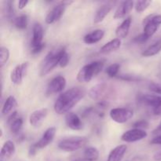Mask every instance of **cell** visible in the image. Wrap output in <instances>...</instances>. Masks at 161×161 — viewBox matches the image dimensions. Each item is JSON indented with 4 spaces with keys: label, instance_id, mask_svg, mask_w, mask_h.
<instances>
[{
    "label": "cell",
    "instance_id": "13",
    "mask_svg": "<svg viewBox=\"0 0 161 161\" xmlns=\"http://www.w3.org/2000/svg\"><path fill=\"white\" fill-rule=\"evenodd\" d=\"M23 123L24 121L22 117L18 116V113L16 111L11 113V115L8 118L7 120V124H9L10 131L14 135H18L20 133L22 129V127H23Z\"/></svg>",
    "mask_w": 161,
    "mask_h": 161
},
{
    "label": "cell",
    "instance_id": "46",
    "mask_svg": "<svg viewBox=\"0 0 161 161\" xmlns=\"http://www.w3.org/2000/svg\"><path fill=\"white\" fill-rule=\"evenodd\" d=\"M1 161H3V160H1Z\"/></svg>",
    "mask_w": 161,
    "mask_h": 161
},
{
    "label": "cell",
    "instance_id": "3",
    "mask_svg": "<svg viewBox=\"0 0 161 161\" xmlns=\"http://www.w3.org/2000/svg\"><path fill=\"white\" fill-rule=\"evenodd\" d=\"M103 68L104 62L102 61H95L86 64L79 71L76 76L77 81L80 83H88L98 75Z\"/></svg>",
    "mask_w": 161,
    "mask_h": 161
},
{
    "label": "cell",
    "instance_id": "42",
    "mask_svg": "<svg viewBox=\"0 0 161 161\" xmlns=\"http://www.w3.org/2000/svg\"><path fill=\"white\" fill-rule=\"evenodd\" d=\"M153 135H156V136H157V135H161V122L160 123V124L154 129L153 131Z\"/></svg>",
    "mask_w": 161,
    "mask_h": 161
},
{
    "label": "cell",
    "instance_id": "17",
    "mask_svg": "<svg viewBox=\"0 0 161 161\" xmlns=\"http://www.w3.org/2000/svg\"><path fill=\"white\" fill-rule=\"evenodd\" d=\"M139 100L142 103L153 108L161 105V96L157 94H144L139 97Z\"/></svg>",
    "mask_w": 161,
    "mask_h": 161
},
{
    "label": "cell",
    "instance_id": "44",
    "mask_svg": "<svg viewBox=\"0 0 161 161\" xmlns=\"http://www.w3.org/2000/svg\"><path fill=\"white\" fill-rule=\"evenodd\" d=\"M153 160L155 161H161V150L157 152L153 155Z\"/></svg>",
    "mask_w": 161,
    "mask_h": 161
},
{
    "label": "cell",
    "instance_id": "8",
    "mask_svg": "<svg viewBox=\"0 0 161 161\" xmlns=\"http://www.w3.org/2000/svg\"><path fill=\"white\" fill-rule=\"evenodd\" d=\"M29 63L28 61L23 62L20 64H17L10 74V80L14 84L19 85L22 83L24 78L26 75L27 72H28Z\"/></svg>",
    "mask_w": 161,
    "mask_h": 161
},
{
    "label": "cell",
    "instance_id": "34",
    "mask_svg": "<svg viewBox=\"0 0 161 161\" xmlns=\"http://www.w3.org/2000/svg\"><path fill=\"white\" fill-rule=\"evenodd\" d=\"M149 88L152 92L155 93L156 94H159V95L161 96V83H152L149 84Z\"/></svg>",
    "mask_w": 161,
    "mask_h": 161
},
{
    "label": "cell",
    "instance_id": "5",
    "mask_svg": "<svg viewBox=\"0 0 161 161\" xmlns=\"http://www.w3.org/2000/svg\"><path fill=\"white\" fill-rule=\"evenodd\" d=\"M143 33L148 38H151L158 29L161 25V14H151L146 17L143 20Z\"/></svg>",
    "mask_w": 161,
    "mask_h": 161
},
{
    "label": "cell",
    "instance_id": "18",
    "mask_svg": "<svg viewBox=\"0 0 161 161\" xmlns=\"http://www.w3.org/2000/svg\"><path fill=\"white\" fill-rule=\"evenodd\" d=\"M105 36V31L102 29H96L88 33L83 37V42L88 45H92L98 42Z\"/></svg>",
    "mask_w": 161,
    "mask_h": 161
},
{
    "label": "cell",
    "instance_id": "35",
    "mask_svg": "<svg viewBox=\"0 0 161 161\" xmlns=\"http://www.w3.org/2000/svg\"><path fill=\"white\" fill-rule=\"evenodd\" d=\"M69 55L67 52L64 53L62 57H61V60H60L59 62V66L61 68H65L66 66L69 64Z\"/></svg>",
    "mask_w": 161,
    "mask_h": 161
},
{
    "label": "cell",
    "instance_id": "36",
    "mask_svg": "<svg viewBox=\"0 0 161 161\" xmlns=\"http://www.w3.org/2000/svg\"><path fill=\"white\" fill-rule=\"evenodd\" d=\"M14 6H13V3L11 1L6 2V15L9 18H12L14 17Z\"/></svg>",
    "mask_w": 161,
    "mask_h": 161
},
{
    "label": "cell",
    "instance_id": "6",
    "mask_svg": "<svg viewBox=\"0 0 161 161\" xmlns=\"http://www.w3.org/2000/svg\"><path fill=\"white\" fill-rule=\"evenodd\" d=\"M109 116L117 124H124L133 117L134 112L127 108H114L110 110Z\"/></svg>",
    "mask_w": 161,
    "mask_h": 161
},
{
    "label": "cell",
    "instance_id": "30",
    "mask_svg": "<svg viewBox=\"0 0 161 161\" xmlns=\"http://www.w3.org/2000/svg\"><path fill=\"white\" fill-rule=\"evenodd\" d=\"M9 58V49L5 47H2L0 48V67L3 68L7 63Z\"/></svg>",
    "mask_w": 161,
    "mask_h": 161
},
{
    "label": "cell",
    "instance_id": "24",
    "mask_svg": "<svg viewBox=\"0 0 161 161\" xmlns=\"http://www.w3.org/2000/svg\"><path fill=\"white\" fill-rule=\"evenodd\" d=\"M112 9V6L109 4H105L101 6L96 12L95 16L94 18V24H99L104 20L107 15L109 14V12Z\"/></svg>",
    "mask_w": 161,
    "mask_h": 161
},
{
    "label": "cell",
    "instance_id": "10",
    "mask_svg": "<svg viewBox=\"0 0 161 161\" xmlns=\"http://www.w3.org/2000/svg\"><path fill=\"white\" fill-rule=\"evenodd\" d=\"M147 132L140 129L133 128L124 132L121 136V140L127 143L136 142L147 137Z\"/></svg>",
    "mask_w": 161,
    "mask_h": 161
},
{
    "label": "cell",
    "instance_id": "4",
    "mask_svg": "<svg viewBox=\"0 0 161 161\" xmlns=\"http://www.w3.org/2000/svg\"><path fill=\"white\" fill-rule=\"evenodd\" d=\"M86 137L74 136L61 139L58 142V148L64 152H75L79 150L87 143Z\"/></svg>",
    "mask_w": 161,
    "mask_h": 161
},
{
    "label": "cell",
    "instance_id": "1",
    "mask_svg": "<svg viewBox=\"0 0 161 161\" xmlns=\"http://www.w3.org/2000/svg\"><path fill=\"white\" fill-rule=\"evenodd\" d=\"M85 91L81 87H72L61 93L54 103V111L57 114H67L84 97Z\"/></svg>",
    "mask_w": 161,
    "mask_h": 161
},
{
    "label": "cell",
    "instance_id": "45",
    "mask_svg": "<svg viewBox=\"0 0 161 161\" xmlns=\"http://www.w3.org/2000/svg\"><path fill=\"white\" fill-rule=\"evenodd\" d=\"M74 161H83V160H80V159H77V160H74Z\"/></svg>",
    "mask_w": 161,
    "mask_h": 161
},
{
    "label": "cell",
    "instance_id": "40",
    "mask_svg": "<svg viewBox=\"0 0 161 161\" xmlns=\"http://www.w3.org/2000/svg\"><path fill=\"white\" fill-rule=\"evenodd\" d=\"M151 144L153 145H161V135H157L154 137L150 142Z\"/></svg>",
    "mask_w": 161,
    "mask_h": 161
},
{
    "label": "cell",
    "instance_id": "27",
    "mask_svg": "<svg viewBox=\"0 0 161 161\" xmlns=\"http://www.w3.org/2000/svg\"><path fill=\"white\" fill-rule=\"evenodd\" d=\"M99 158V151L95 147H88L83 152V159L86 161H96Z\"/></svg>",
    "mask_w": 161,
    "mask_h": 161
},
{
    "label": "cell",
    "instance_id": "9",
    "mask_svg": "<svg viewBox=\"0 0 161 161\" xmlns=\"http://www.w3.org/2000/svg\"><path fill=\"white\" fill-rule=\"evenodd\" d=\"M68 4H69V3H64H64H61L56 5L54 7L52 8L51 10L47 14V17H46V23L50 25V24H53L59 20L64 14Z\"/></svg>",
    "mask_w": 161,
    "mask_h": 161
},
{
    "label": "cell",
    "instance_id": "41",
    "mask_svg": "<svg viewBox=\"0 0 161 161\" xmlns=\"http://www.w3.org/2000/svg\"><path fill=\"white\" fill-rule=\"evenodd\" d=\"M28 4V1H27V0H20V1L18 2V9H25Z\"/></svg>",
    "mask_w": 161,
    "mask_h": 161
},
{
    "label": "cell",
    "instance_id": "28",
    "mask_svg": "<svg viewBox=\"0 0 161 161\" xmlns=\"http://www.w3.org/2000/svg\"><path fill=\"white\" fill-rule=\"evenodd\" d=\"M14 25L19 30L26 29L28 27V16L25 14H22V15L14 18Z\"/></svg>",
    "mask_w": 161,
    "mask_h": 161
},
{
    "label": "cell",
    "instance_id": "31",
    "mask_svg": "<svg viewBox=\"0 0 161 161\" xmlns=\"http://www.w3.org/2000/svg\"><path fill=\"white\" fill-rule=\"evenodd\" d=\"M151 4L150 1H138L135 3V10L138 13H142L147 9Z\"/></svg>",
    "mask_w": 161,
    "mask_h": 161
},
{
    "label": "cell",
    "instance_id": "43",
    "mask_svg": "<svg viewBox=\"0 0 161 161\" xmlns=\"http://www.w3.org/2000/svg\"><path fill=\"white\" fill-rule=\"evenodd\" d=\"M153 114L156 116H161V105L157 108H153Z\"/></svg>",
    "mask_w": 161,
    "mask_h": 161
},
{
    "label": "cell",
    "instance_id": "33",
    "mask_svg": "<svg viewBox=\"0 0 161 161\" xmlns=\"http://www.w3.org/2000/svg\"><path fill=\"white\" fill-rule=\"evenodd\" d=\"M118 79L119 80H124V81H129V82H135V81H139L141 80V78L137 75H128V74H126V75H119V76H117Z\"/></svg>",
    "mask_w": 161,
    "mask_h": 161
},
{
    "label": "cell",
    "instance_id": "14",
    "mask_svg": "<svg viewBox=\"0 0 161 161\" xmlns=\"http://www.w3.org/2000/svg\"><path fill=\"white\" fill-rule=\"evenodd\" d=\"M48 114V109L42 108L33 112L29 116V123L33 127H39L42 125Z\"/></svg>",
    "mask_w": 161,
    "mask_h": 161
},
{
    "label": "cell",
    "instance_id": "32",
    "mask_svg": "<svg viewBox=\"0 0 161 161\" xmlns=\"http://www.w3.org/2000/svg\"><path fill=\"white\" fill-rule=\"evenodd\" d=\"M149 127V124L148 121L145 120V119H141V120L136 121L134 123L133 127L136 129H140V130H145V129H148Z\"/></svg>",
    "mask_w": 161,
    "mask_h": 161
},
{
    "label": "cell",
    "instance_id": "38",
    "mask_svg": "<svg viewBox=\"0 0 161 161\" xmlns=\"http://www.w3.org/2000/svg\"><path fill=\"white\" fill-rule=\"evenodd\" d=\"M45 43L42 42L40 45L31 47V53H32V54H37V53H39L40 52H42V50H43L44 48H45Z\"/></svg>",
    "mask_w": 161,
    "mask_h": 161
},
{
    "label": "cell",
    "instance_id": "22",
    "mask_svg": "<svg viewBox=\"0 0 161 161\" xmlns=\"http://www.w3.org/2000/svg\"><path fill=\"white\" fill-rule=\"evenodd\" d=\"M17 105H18V104H17V99L14 96H9L3 104V108H2V114L3 116H6V115L11 113L12 112L14 113V110L17 108Z\"/></svg>",
    "mask_w": 161,
    "mask_h": 161
},
{
    "label": "cell",
    "instance_id": "2",
    "mask_svg": "<svg viewBox=\"0 0 161 161\" xmlns=\"http://www.w3.org/2000/svg\"><path fill=\"white\" fill-rule=\"evenodd\" d=\"M66 52L64 47H61L49 52L42 61L39 68V75L41 77L46 76L50 73L57 65H59L61 57Z\"/></svg>",
    "mask_w": 161,
    "mask_h": 161
},
{
    "label": "cell",
    "instance_id": "37",
    "mask_svg": "<svg viewBox=\"0 0 161 161\" xmlns=\"http://www.w3.org/2000/svg\"><path fill=\"white\" fill-rule=\"evenodd\" d=\"M148 39H149V38H148L144 33H142V34L138 35V36L134 38L133 42H135V43H143V42H146Z\"/></svg>",
    "mask_w": 161,
    "mask_h": 161
},
{
    "label": "cell",
    "instance_id": "20",
    "mask_svg": "<svg viewBox=\"0 0 161 161\" xmlns=\"http://www.w3.org/2000/svg\"><path fill=\"white\" fill-rule=\"evenodd\" d=\"M43 39V28L39 23H36L32 28V40L31 47H36L42 43Z\"/></svg>",
    "mask_w": 161,
    "mask_h": 161
},
{
    "label": "cell",
    "instance_id": "15",
    "mask_svg": "<svg viewBox=\"0 0 161 161\" xmlns=\"http://www.w3.org/2000/svg\"><path fill=\"white\" fill-rule=\"evenodd\" d=\"M65 124L69 128L73 130H82L83 127V124L81 119L76 113L73 112H69L65 115Z\"/></svg>",
    "mask_w": 161,
    "mask_h": 161
},
{
    "label": "cell",
    "instance_id": "39",
    "mask_svg": "<svg viewBox=\"0 0 161 161\" xmlns=\"http://www.w3.org/2000/svg\"><path fill=\"white\" fill-rule=\"evenodd\" d=\"M37 150H38V149L36 147V146H35L34 144H33L32 146H30L29 150H28V155H29V157H34V156L36 154V153H37Z\"/></svg>",
    "mask_w": 161,
    "mask_h": 161
},
{
    "label": "cell",
    "instance_id": "26",
    "mask_svg": "<svg viewBox=\"0 0 161 161\" xmlns=\"http://www.w3.org/2000/svg\"><path fill=\"white\" fill-rule=\"evenodd\" d=\"M161 51V38L158 40L156 41L154 43L148 47L145 50H143L142 55L146 58H149V57L155 56L158 54Z\"/></svg>",
    "mask_w": 161,
    "mask_h": 161
},
{
    "label": "cell",
    "instance_id": "12",
    "mask_svg": "<svg viewBox=\"0 0 161 161\" xmlns=\"http://www.w3.org/2000/svg\"><path fill=\"white\" fill-rule=\"evenodd\" d=\"M108 85L105 83H101L93 86L88 92V95L91 99L95 101H103V97L108 94Z\"/></svg>",
    "mask_w": 161,
    "mask_h": 161
},
{
    "label": "cell",
    "instance_id": "29",
    "mask_svg": "<svg viewBox=\"0 0 161 161\" xmlns=\"http://www.w3.org/2000/svg\"><path fill=\"white\" fill-rule=\"evenodd\" d=\"M119 69H120V65L117 63H115V64H112L108 67H107L105 72L109 78H114V77L117 76Z\"/></svg>",
    "mask_w": 161,
    "mask_h": 161
},
{
    "label": "cell",
    "instance_id": "11",
    "mask_svg": "<svg viewBox=\"0 0 161 161\" xmlns=\"http://www.w3.org/2000/svg\"><path fill=\"white\" fill-rule=\"evenodd\" d=\"M55 135H56V128L54 127H49L45 130L42 138L37 142L35 143V146L38 149H43V148L47 147L53 141Z\"/></svg>",
    "mask_w": 161,
    "mask_h": 161
},
{
    "label": "cell",
    "instance_id": "19",
    "mask_svg": "<svg viewBox=\"0 0 161 161\" xmlns=\"http://www.w3.org/2000/svg\"><path fill=\"white\" fill-rule=\"evenodd\" d=\"M127 146L126 145L116 146L110 151L107 161H121L127 152Z\"/></svg>",
    "mask_w": 161,
    "mask_h": 161
},
{
    "label": "cell",
    "instance_id": "23",
    "mask_svg": "<svg viewBox=\"0 0 161 161\" xmlns=\"http://www.w3.org/2000/svg\"><path fill=\"white\" fill-rule=\"evenodd\" d=\"M16 151V147L14 143L13 142L10 140H8V141L5 142V143L3 144V147L1 149V158H6L9 159L12 156H14V154L15 153Z\"/></svg>",
    "mask_w": 161,
    "mask_h": 161
},
{
    "label": "cell",
    "instance_id": "21",
    "mask_svg": "<svg viewBox=\"0 0 161 161\" xmlns=\"http://www.w3.org/2000/svg\"><path fill=\"white\" fill-rule=\"evenodd\" d=\"M132 19L131 17H129L127 18H126L124 21L121 23V25L119 26H118V28L116 30V36L117 37V39H123L124 38H126L128 35L129 31H130V25H131Z\"/></svg>",
    "mask_w": 161,
    "mask_h": 161
},
{
    "label": "cell",
    "instance_id": "16",
    "mask_svg": "<svg viewBox=\"0 0 161 161\" xmlns=\"http://www.w3.org/2000/svg\"><path fill=\"white\" fill-rule=\"evenodd\" d=\"M135 3L133 1H124L119 4L115 12L113 18L114 19H121L126 17L127 14L130 13L134 7Z\"/></svg>",
    "mask_w": 161,
    "mask_h": 161
},
{
    "label": "cell",
    "instance_id": "7",
    "mask_svg": "<svg viewBox=\"0 0 161 161\" xmlns=\"http://www.w3.org/2000/svg\"><path fill=\"white\" fill-rule=\"evenodd\" d=\"M66 86V80L62 75H58L50 80L46 91L47 96L62 92Z\"/></svg>",
    "mask_w": 161,
    "mask_h": 161
},
{
    "label": "cell",
    "instance_id": "25",
    "mask_svg": "<svg viewBox=\"0 0 161 161\" xmlns=\"http://www.w3.org/2000/svg\"><path fill=\"white\" fill-rule=\"evenodd\" d=\"M121 46V39H113V40L109 41L107 43H105L102 48L100 49V53H109L113 51H116V50L120 47Z\"/></svg>",
    "mask_w": 161,
    "mask_h": 161
}]
</instances>
